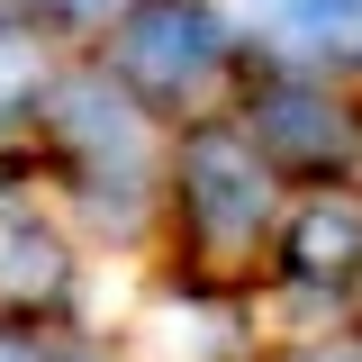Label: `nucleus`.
<instances>
[{
	"label": "nucleus",
	"instance_id": "f257e3e1",
	"mask_svg": "<svg viewBox=\"0 0 362 362\" xmlns=\"http://www.w3.org/2000/svg\"><path fill=\"white\" fill-rule=\"evenodd\" d=\"M272 154L245 127H190L181 136V218L199 226V245L245 254L272 226Z\"/></svg>",
	"mask_w": 362,
	"mask_h": 362
},
{
	"label": "nucleus",
	"instance_id": "f03ea898",
	"mask_svg": "<svg viewBox=\"0 0 362 362\" xmlns=\"http://www.w3.org/2000/svg\"><path fill=\"white\" fill-rule=\"evenodd\" d=\"M118 18H127L118 28V73L145 100H199L235 54V37L209 0H127Z\"/></svg>",
	"mask_w": 362,
	"mask_h": 362
},
{
	"label": "nucleus",
	"instance_id": "7ed1b4c3",
	"mask_svg": "<svg viewBox=\"0 0 362 362\" xmlns=\"http://www.w3.org/2000/svg\"><path fill=\"white\" fill-rule=\"evenodd\" d=\"M54 127H64V145H73V163H82V181H118V190H145V109H136L127 90L109 82H64V100H54Z\"/></svg>",
	"mask_w": 362,
	"mask_h": 362
},
{
	"label": "nucleus",
	"instance_id": "20e7f679",
	"mask_svg": "<svg viewBox=\"0 0 362 362\" xmlns=\"http://www.w3.org/2000/svg\"><path fill=\"white\" fill-rule=\"evenodd\" d=\"M64 281H73L64 235L37 209H0V308H45V299H64Z\"/></svg>",
	"mask_w": 362,
	"mask_h": 362
},
{
	"label": "nucleus",
	"instance_id": "39448f33",
	"mask_svg": "<svg viewBox=\"0 0 362 362\" xmlns=\"http://www.w3.org/2000/svg\"><path fill=\"white\" fill-rule=\"evenodd\" d=\"M254 127L281 145V154H299V163H326V154H354V118L308 82H272L254 100Z\"/></svg>",
	"mask_w": 362,
	"mask_h": 362
},
{
	"label": "nucleus",
	"instance_id": "423d86ee",
	"mask_svg": "<svg viewBox=\"0 0 362 362\" xmlns=\"http://www.w3.org/2000/svg\"><path fill=\"white\" fill-rule=\"evenodd\" d=\"M290 272L299 281H344V272H362V199H344V190L308 199L299 226H290Z\"/></svg>",
	"mask_w": 362,
	"mask_h": 362
},
{
	"label": "nucleus",
	"instance_id": "0eeeda50",
	"mask_svg": "<svg viewBox=\"0 0 362 362\" xmlns=\"http://www.w3.org/2000/svg\"><path fill=\"white\" fill-rule=\"evenodd\" d=\"M45 100V45H37V18H9L0 9V118H28Z\"/></svg>",
	"mask_w": 362,
	"mask_h": 362
},
{
	"label": "nucleus",
	"instance_id": "6e6552de",
	"mask_svg": "<svg viewBox=\"0 0 362 362\" xmlns=\"http://www.w3.org/2000/svg\"><path fill=\"white\" fill-rule=\"evenodd\" d=\"M272 18L326 45V37H354V28H362V0H272Z\"/></svg>",
	"mask_w": 362,
	"mask_h": 362
},
{
	"label": "nucleus",
	"instance_id": "1a4fd4ad",
	"mask_svg": "<svg viewBox=\"0 0 362 362\" xmlns=\"http://www.w3.org/2000/svg\"><path fill=\"white\" fill-rule=\"evenodd\" d=\"M28 9H37V18H64V28H109L127 0H28Z\"/></svg>",
	"mask_w": 362,
	"mask_h": 362
},
{
	"label": "nucleus",
	"instance_id": "9d476101",
	"mask_svg": "<svg viewBox=\"0 0 362 362\" xmlns=\"http://www.w3.org/2000/svg\"><path fill=\"white\" fill-rule=\"evenodd\" d=\"M0 362H45L37 344H18V335H0Z\"/></svg>",
	"mask_w": 362,
	"mask_h": 362
},
{
	"label": "nucleus",
	"instance_id": "9b49d317",
	"mask_svg": "<svg viewBox=\"0 0 362 362\" xmlns=\"http://www.w3.org/2000/svg\"><path fill=\"white\" fill-rule=\"evenodd\" d=\"M308 362H354V354H308Z\"/></svg>",
	"mask_w": 362,
	"mask_h": 362
}]
</instances>
